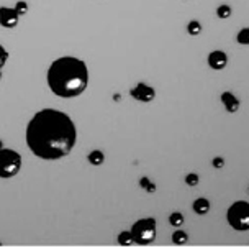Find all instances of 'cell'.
Returning <instances> with one entry per match:
<instances>
[{
	"label": "cell",
	"mask_w": 249,
	"mask_h": 248,
	"mask_svg": "<svg viewBox=\"0 0 249 248\" xmlns=\"http://www.w3.org/2000/svg\"><path fill=\"white\" fill-rule=\"evenodd\" d=\"M25 140L36 158L57 161L74 150L77 143V128L66 112L46 107L38 110L26 123Z\"/></svg>",
	"instance_id": "6da1fadb"
},
{
	"label": "cell",
	"mask_w": 249,
	"mask_h": 248,
	"mask_svg": "<svg viewBox=\"0 0 249 248\" xmlns=\"http://www.w3.org/2000/svg\"><path fill=\"white\" fill-rule=\"evenodd\" d=\"M50 91L61 99H74L84 94L89 86V66L75 56L56 57L46 73Z\"/></svg>",
	"instance_id": "7a4b0ae2"
},
{
	"label": "cell",
	"mask_w": 249,
	"mask_h": 248,
	"mask_svg": "<svg viewBox=\"0 0 249 248\" xmlns=\"http://www.w3.org/2000/svg\"><path fill=\"white\" fill-rule=\"evenodd\" d=\"M130 232L135 238L136 245H151L156 240V235H158V222H156L154 217H144V219H140L133 224Z\"/></svg>",
	"instance_id": "3957f363"
},
{
	"label": "cell",
	"mask_w": 249,
	"mask_h": 248,
	"mask_svg": "<svg viewBox=\"0 0 249 248\" xmlns=\"http://www.w3.org/2000/svg\"><path fill=\"white\" fill-rule=\"evenodd\" d=\"M226 220L230 227L236 232H246L249 230V202L236 201L226 210Z\"/></svg>",
	"instance_id": "277c9868"
},
{
	"label": "cell",
	"mask_w": 249,
	"mask_h": 248,
	"mask_svg": "<svg viewBox=\"0 0 249 248\" xmlns=\"http://www.w3.org/2000/svg\"><path fill=\"white\" fill-rule=\"evenodd\" d=\"M21 165H23V159L18 152L5 147L0 150V178L2 179L15 178L21 170Z\"/></svg>",
	"instance_id": "5b68a950"
},
{
	"label": "cell",
	"mask_w": 249,
	"mask_h": 248,
	"mask_svg": "<svg viewBox=\"0 0 249 248\" xmlns=\"http://www.w3.org/2000/svg\"><path fill=\"white\" fill-rule=\"evenodd\" d=\"M130 95L138 102H143V104H149L156 99V91L154 87H151L149 84L146 82H140L136 84L135 87L130 91Z\"/></svg>",
	"instance_id": "8992f818"
},
{
	"label": "cell",
	"mask_w": 249,
	"mask_h": 248,
	"mask_svg": "<svg viewBox=\"0 0 249 248\" xmlns=\"http://www.w3.org/2000/svg\"><path fill=\"white\" fill-rule=\"evenodd\" d=\"M20 15L13 7H0V25L7 30H12L18 25Z\"/></svg>",
	"instance_id": "52a82bcc"
},
{
	"label": "cell",
	"mask_w": 249,
	"mask_h": 248,
	"mask_svg": "<svg viewBox=\"0 0 249 248\" xmlns=\"http://www.w3.org/2000/svg\"><path fill=\"white\" fill-rule=\"evenodd\" d=\"M207 63L213 71H221L228 66V55L221 50H215L212 51L207 57Z\"/></svg>",
	"instance_id": "ba28073f"
},
{
	"label": "cell",
	"mask_w": 249,
	"mask_h": 248,
	"mask_svg": "<svg viewBox=\"0 0 249 248\" xmlns=\"http://www.w3.org/2000/svg\"><path fill=\"white\" fill-rule=\"evenodd\" d=\"M220 100H221V104H223V107L226 109V112H230V114H236L239 107H241L239 99L230 91L223 92V94L220 95Z\"/></svg>",
	"instance_id": "9c48e42d"
},
{
	"label": "cell",
	"mask_w": 249,
	"mask_h": 248,
	"mask_svg": "<svg viewBox=\"0 0 249 248\" xmlns=\"http://www.w3.org/2000/svg\"><path fill=\"white\" fill-rule=\"evenodd\" d=\"M192 209L197 215H207L212 209V202L207 197H198L195 199L192 204Z\"/></svg>",
	"instance_id": "30bf717a"
},
{
	"label": "cell",
	"mask_w": 249,
	"mask_h": 248,
	"mask_svg": "<svg viewBox=\"0 0 249 248\" xmlns=\"http://www.w3.org/2000/svg\"><path fill=\"white\" fill-rule=\"evenodd\" d=\"M87 161L90 163L92 166H102L105 161V154L102 150H93L87 154Z\"/></svg>",
	"instance_id": "8fae6325"
},
{
	"label": "cell",
	"mask_w": 249,
	"mask_h": 248,
	"mask_svg": "<svg viewBox=\"0 0 249 248\" xmlns=\"http://www.w3.org/2000/svg\"><path fill=\"white\" fill-rule=\"evenodd\" d=\"M231 15H233V8L228 3H221V5L216 7V17L220 20H228Z\"/></svg>",
	"instance_id": "7c38bea8"
},
{
	"label": "cell",
	"mask_w": 249,
	"mask_h": 248,
	"mask_svg": "<svg viewBox=\"0 0 249 248\" xmlns=\"http://www.w3.org/2000/svg\"><path fill=\"white\" fill-rule=\"evenodd\" d=\"M202 32H203V26L198 20H190L189 23H187V33H189L190 37H198Z\"/></svg>",
	"instance_id": "4fadbf2b"
},
{
	"label": "cell",
	"mask_w": 249,
	"mask_h": 248,
	"mask_svg": "<svg viewBox=\"0 0 249 248\" xmlns=\"http://www.w3.org/2000/svg\"><path fill=\"white\" fill-rule=\"evenodd\" d=\"M117 242H118L122 247H131L133 243H135V238H133L130 230H124V232H122V233L118 235Z\"/></svg>",
	"instance_id": "5bb4252c"
},
{
	"label": "cell",
	"mask_w": 249,
	"mask_h": 248,
	"mask_svg": "<svg viewBox=\"0 0 249 248\" xmlns=\"http://www.w3.org/2000/svg\"><path fill=\"white\" fill-rule=\"evenodd\" d=\"M172 242L176 243V245H185L187 242H189V235H187L185 230H176L174 233H172Z\"/></svg>",
	"instance_id": "9a60e30c"
},
{
	"label": "cell",
	"mask_w": 249,
	"mask_h": 248,
	"mask_svg": "<svg viewBox=\"0 0 249 248\" xmlns=\"http://www.w3.org/2000/svg\"><path fill=\"white\" fill-rule=\"evenodd\" d=\"M184 222H185V217H184V214L182 212H172L171 215H169V224L172 225V227H182L184 225Z\"/></svg>",
	"instance_id": "2e32d148"
},
{
	"label": "cell",
	"mask_w": 249,
	"mask_h": 248,
	"mask_svg": "<svg viewBox=\"0 0 249 248\" xmlns=\"http://www.w3.org/2000/svg\"><path fill=\"white\" fill-rule=\"evenodd\" d=\"M236 41L241 46H249V26H244L236 35Z\"/></svg>",
	"instance_id": "e0dca14e"
},
{
	"label": "cell",
	"mask_w": 249,
	"mask_h": 248,
	"mask_svg": "<svg viewBox=\"0 0 249 248\" xmlns=\"http://www.w3.org/2000/svg\"><path fill=\"white\" fill-rule=\"evenodd\" d=\"M140 188L146 192H154L156 191V184L148 178V176H143V178L140 179Z\"/></svg>",
	"instance_id": "ac0fdd59"
},
{
	"label": "cell",
	"mask_w": 249,
	"mask_h": 248,
	"mask_svg": "<svg viewBox=\"0 0 249 248\" xmlns=\"http://www.w3.org/2000/svg\"><path fill=\"white\" fill-rule=\"evenodd\" d=\"M15 12L18 13L20 17H23V15H26L28 13V10H30V5H28V2H25V0H18V2L15 3Z\"/></svg>",
	"instance_id": "d6986e66"
},
{
	"label": "cell",
	"mask_w": 249,
	"mask_h": 248,
	"mask_svg": "<svg viewBox=\"0 0 249 248\" xmlns=\"http://www.w3.org/2000/svg\"><path fill=\"white\" fill-rule=\"evenodd\" d=\"M200 183V176L197 172H189V174L185 176V184L190 186V188H195V186H198Z\"/></svg>",
	"instance_id": "ffe728a7"
},
{
	"label": "cell",
	"mask_w": 249,
	"mask_h": 248,
	"mask_svg": "<svg viewBox=\"0 0 249 248\" xmlns=\"http://www.w3.org/2000/svg\"><path fill=\"white\" fill-rule=\"evenodd\" d=\"M8 57H10V53L7 51V48L0 43V69H3V66L7 64Z\"/></svg>",
	"instance_id": "44dd1931"
},
{
	"label": "cell",
	"mask_w": 249,
	"mask_h": 248,
	"mask_svg": "<svg viewBox=\"0 0 249 248\" xmlns=\"http://www.w3.org/2000/svg\"><path fill=\"white\" fill-rule=\"evenodd\" d=\"M212 166L215 168V170H221V168H225V158L221 156H216L212 159Z\"/></svg>",
	"instance_id": "7402d4cb"
},
{
	"label": "cell",
	"mask_w": 249,
	"mask_h": 248,
	"mask_svg": "<svg viewBox=\"0 0 249 248\" xmlns=\"http://www.w3.org/2000/svg\"><path fill=\"white\" fill-rule=\"evenodd\" d=\"M3 79V73H2V69H0V81Z\"/></svg>",
	"instance_id": "603a6c76"
},
{
	"label": "cell",
	"mask_w": 249,
	"mask_h": 248,
	"mask_svg": "<svg viewBox=\"0 0 249 248\" xmlns=\"http://www.w3.org/2000/svg\"><path fill=\"white\" fill-rule=\"evenodd\" d=\"M2 148H3V141L0 140V150H2Z\"/></svg>",
	"instance_id": "cb8c5ba5"
},
{
	"label": "cell",
	"mask_w": 249,
	"mask_h": 248,
	"mask_svg": "<svg viewBox=\"0 0 249 248\" xmlns=\"http://www.w3.org/2000/svg\"><path fill=\"white\" fill-rule=\"evenodd\" d=\"M0 245H2V242H0Z\"/></svg>",
	"instance_id": "d4e9b609"
}]
</instances>
